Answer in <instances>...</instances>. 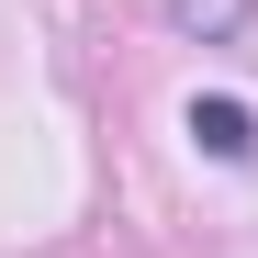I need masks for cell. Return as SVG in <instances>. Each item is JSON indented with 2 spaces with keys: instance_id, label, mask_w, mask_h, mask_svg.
<instances>
[{
  "instance_id": "1",
  "label": "cell",
  "mask_w": 258,
  "mask_h": 258,
  "mask_svg": "<svg viewBox=\"0 0 258 258\" xmlns=\"http://www.w3.org/2000/svg\"><path fill=\"white\" fill-rule=\"evenodd\" d=\"M180 123H191V146H202V157H225V168H247V157H258V112H247V101H225V90H202Z\"/></svg>"
},
{
  "instance_id": "2",
  "label": "cell",
  "mask_w": 258,
  "mask_h": 258,
  "mask_svg": "<svg viewBox=\"0 0 258 258\" xmlns=\"http://www.w3.org/2000/svg\"><path fill=\"white\" fill-rule=\"evenodd\" d=\"M168 23H180V34H236L247 0H168Z\"/></svg>"
}]
</instances>
